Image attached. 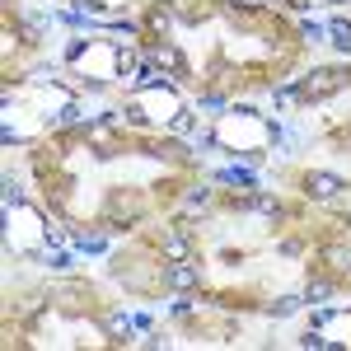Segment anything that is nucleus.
Listing matches in <instances>:
<instances>
[{
  "mask_svg": "<svg viewBox=\"0 0 351 351\" xmlns=\"http://www.w3.org/2000/svg\"><path fill=\"white\" fill-rule=\"evenodd\" d=\"M271 136H281L276 127H271L267 117H258L253 108H230L225 117H220V127L211 132V141H216L220 150H234V155H263V145H267Z\"/></svg>",
  "mask_w": 351,
  "mask_h": 351,
  "instance_id": "nucleus-1",
  "label": "nucleus"
},
{
  "mask_svg": "<svg viewBox=\"0 0 351 351\" xmlns=\"http://www.w3.org/2000/svg\"><path fill=\"white\" fill-rule=\"evenodd\" d=\"M71 66L80 75H94V80H112L122 71H132L136 56L117 43V38H84L80 47H71Z\"/></svg>",
  "mask_w": 351,
  "mask_h": 351,
  "instance_id": "nucleus-2",
  "label": "nucleus"
},
{
  "mask_svg": "<svg viewBox=\"0 0 351 351\" xmlns=\"http://www.w3.org/2000/svg\"><path fill=\"white\" fill-rule=\"evenodd\" d=\"M5 243H10L14 253H43V248L52 243V225L43 220V211H33V206H24V202H14V206H10Z\"/></svg>",
  "mask_w": 351,
  "mask_h": 351,
  "instance_id": "nucleus-3",
  "label": "nucleus"
},
{
  "mask_svg": "<svg viewBox=\"0 0 351 351\" xmlns=\"http://www.w3.org/2000/svg\"><path fill=\"white\" fill-rule=\"evenodd\" d=\"M178 112H183V104H178L173 89H164V80L141 84L132 99H127V117L132 122H173Z\"/></svg>",
  "mask_w": 351,
  "mask_h": 351,
  "instance_id": "nucleus-4",
  "label": "nucleus"
},
{
  "mask_svg": "<svg viewBox=\"0 0 351 351\" xmlns=\"http://www.w3.org/2000/svg\"><path fill=\"white\" fill-rule=\"evenodd\" d=\"M347 80L351 75L342 71V66H319V71H309V75L300 80V99H304V104H319V99H328V94H337Z\"/></svg>",
  "mask_w": 351,
  "mask_h": 351,
  "instance_id": "nucleus-5",
  "label": "nucleus"
},
{
  "mask_svg": "<svg viewBox=\"0 0 351 351\" xmlns=\"http://www.w3.org/2000/svg\"><path fill=\"white\" fill-rule=\"evenodd\" d=\"M332 332H342L337 347H351V314H319L314 328H309V337H304V347H328Z\"/></svg>",
  "mask_w": 351,
  "mask_h": 351,
  "instance_id": "nucleus-6",
  "label": "nucleus"
},
{
  "mask_svg": "<svg viewBox=\"0 0 351 351\" xmlns=\"http://www.w3.org/2000/svg\"><path fill=\"white\" fill-rule=\"evenodd\" d=\"M347 188L337 173H328V169H309L304 173V197H314V202H328V197H337V192Z\"/></svg>",
  "mask_w": 351,
  "mask_h": 351,
  "instance_id": "nucleus-7",
  "label": "nucleus"
},
{
  "mask_svg": "<svg viewBox=\"0 0 351 351\" xmlns=\"http://www.w3.org/2000/svg\"><path fill=\"white\" fill-rule=\"evenodd\" d=\"M150 61H155L160 71H173L178 80H188V75H192V71H188V56L178 52L173 43H155V47H150Z\"/></svg>",
  "mask_w": 351,
  "mask_h": 351,
  "instance_id": "nucleus-8",
  "label": "nucleus"
},
{
  "mask_svg": "<svg viewBox=\"0 0 351 351\" xmlns=\"http://www.w3.org/2000/svg\"><path fill=\"white\" fill-rule=\"evenodd\" d=\"M324 258L332 263V271H351V248H342V243H328Z\"/></svg>",
  "mask_w": 351,
  "mask_h": 351,
  "instance_id": "nucleus-9",
  "label": "nucleus"
},
{
  "mask_svg": "<svg viewBox=\"0 0 351 351\" xmlns=\"http://www.w3.org/2000/svg\"><path fill=\"white\" fill-rule=\"evenodd\" d=\"M328 33H332V43H337L342 52H351V24H347V19H332V24H328Z\"/></svg>",
  "mask_w": 351,
  "mask_h": 351,
  "instance_id": "nucleus-10",
  "label": "nucleus"
},
{
  "mask_svg": "<svg viewBox=\"0 0 351 351\" xmlns=\"http://www.w3.org/2000/svg\"><path fill=\"white\" fill-rule=\"evenodd\" d=\"M295 309H300V300H295V295H281V300H271V304H267L271 319H286V314H295Z\"/></svg>",
  "mask_w": 351,
  "mask_h": 351,
  "instance_id": "nucleus-11",
  "label": "nucleus"
},
{
  "mask_svg": "<svg viewBox=\"0 0 351 351\" xmlns=\"http://www.w3.org/2000/svg\"><path fill=\"white\" fill-rule=\"evenodd\" d=\"M332 295V281H309L304 286V300H328Z\"/></svg>",
  "mask_w": 351,
  "mask_h": 351,
  "instance_id": "nucleus-12",
  "label": "nucleus"
},
{
  "mask_svg": "<svg viewBox=\"0 0 351 351\" xmlns=\"http://www.w3.org/2000/svg\"><path fill=\"white\" fill-rule=\"evenodd\" d=\"M84 10H117V5H127V0H80Z\"/></svg>",
  "mask_w": 351,
  "mask_h": 351,
  "instance_id": "nucleus-13",
  "label": "nucleus"
}]
</instances>
